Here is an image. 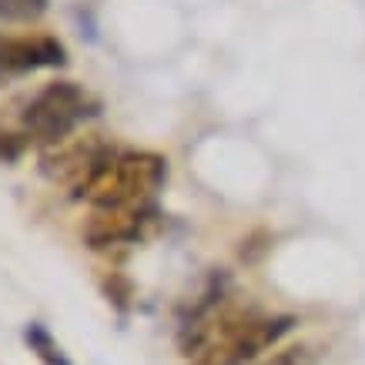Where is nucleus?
<instances>
[{"mask_svg":"<svg viewBox=\"0 0 365 365\" xmlns=\"http://www.w3.org/2000/svg\"><path fill=\"white\" fill-rule=\"evenodd\" d=\"M158 222H161L158 205L155 208H101L91 211L81 235L91 252H121L151 238Z\"/></svg>","mask_w":365,"mask_h":365,"instance_id":"nucleus-6","label":"nucleus"},{"mask_svg":"<svg viewBox=\"0 0 365 365\" xmlns=\"http://www.w3.org/2000/svg\"><path fill=\"white\" fill-rule=\"evenodd\" d=\"M101 114V98H94L78 81H51L37 91L21 114V131L31 138V144H57L78 134L84 124H91Z\"/></svg>","mask_w":365,"mask_h":365,"instance_id":"nucleus-2","label":"nucleus"},{"mask_svg":"<svg viewBox=\"0 0 365 365\" xmlns=\"http://www.w3.org/2000/svg\"><path fill=\"white\" fill-rule=\"evenodd\" d=\"M114 151H118V144H114L111 138L94 134V131H78V134H71V138H64V141L41 148L37 168H41V175H44L47 181L64 185V188L78 198V191L88 185L91 178H94V171H98Z\"/></svg>","mask_w":365,"mask_h":365,"instance_id":"nucleus-4","label":"nucleus"},{"mask_svg":"<svg viewBox=\"0 0 365 365\" xmlns=\"http://www.w3.org/2000/svg\"><path fill=\"white\" fill-rule=\"evenodd\" d=\"M295 325H299L295 315H258L232 309L211 345L195 359V365H252L272 352Z\"/></svg>","mask_w":365,"mask_h":365,"instance_id":"nucleus-3","label":"nucleus"},{"mask_svg":"<svg viewBox=\"0 0 365 365\" xmlns=\"http://www.w3.org/2000/svg\"><path fill=\"white\" fill-rule=\"evenodd\" d=\"M27 148H31V138L24 131L21 134H0V161H4V165H14Z\"/></svg>","mask_w":365,"mask_h":365,"instance_id":"nucleus-11","label":"nucleus"},{"mask_svg":"<svg viewBox=\"0 0 365 365\" xmlns=\"http://www.w3.org/2000/svg\"><path fill=\"white\" fill-rule=\"evenodd\" d=\"M24 342H27L31 355L41 365H74L71 355L61 349V342L51 335V329H47L44 322H27L24 325Z\"/></svg>","mask_w":365,"mask_h":365,"instance_id":"nucleus-8","label":"nucleus"},{"mask_svg":"<svg viewBox=\"0 0 365 365\" xmlns=\"http://www.w3.org/2000/svg\"><path fill=\"white\" fill-rule=\"evenodd\" d=\"M168 185V158L158 151H114L78 191V201L101 208H155Z\"/></svg>","mask_w":365,"mask_h":365,"instance_id":"nucleus-1","label":"nucleus"},{"mask_svg":"<svg viewBox=\"0 0 365 365\" xmlns=\"http://www.w3.org/2000/svg\"><path fill=\"white\" fill-rule=\"evenodd\" d=\"M104 292H108V302H114L118 309H128V302H131V295H134V288H131V282L128 278H121V275H111L108 282H104Z\"/></svg>","mask_w":365,"mask_h":365,"instance_id":"nucleus-12","label":"nucleus"},{"mask_svg":"<svg viewBox=\"0 0 365 365\" xmlns=\"http://www.w3.org/2000/svg\"><path fill=\"white\" fill-rule=\"evenodd\" d=\"M51 0H0V21L7 24H24V21H37L47 11Z\"/></svg>","mask_w":365,"mask_h":365,"instance_id":"nucleus-9","label":"nucleus"},{"mask_svg":"<svg viewBox=\"0 0 365 365\" xmlns=\"http://www.w3.org/2000/svg\"><path fill=\"white\" fill-rule=\"evenodd\" d=\"M232 275L228 272H211L205 278V285L195 299L185 305L181 319H178V349L188 359H198L211 345V339L218 335L222 322L232 312Z\"/></svg>","mask_w":365,"mask_h":365,"instance_id":"nucleus-5","label":"nucleus"},{"mask_svg":"<svg viewBox=\"0 0 365 365\" xmlns=\"http://www.w3.org/2000/svg\"><path fill=\"white\" fill-rule=\"evenodd\" d=\"M67 64V47L54 34H0V81L34 71H64Z\"/></svg>","mask_w":365,"mask_h":365,"instance_id":"nucleus-7","label":"nucleus"},{"mask_svg":"<svg viewBox=\"0 0 365 365\" xmlns=\"http://www.w3.org/2000/svg\"><path fill=\"white\" fill-rule=\"evenodd\" d=\"M315 349H312L309 342H299V345H292V349H282V352H275L268 362L262 365H315Z\"/></svg>","mask_w":365,"mask_h":365,"instance_id":"nucleus-10","label":"nucleus"}]
</instances>
